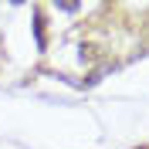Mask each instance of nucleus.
I'll return each instance as SVG.
<instances>
[{
    "label": "nucleus",
    "mask_w": 149,
    "mask_h": 149,
    "mask_svg": "<svg viewBox=\"0 0 149 149\" xmlns=\"http://www.w3.org/2000/svg\"><path fill=\"white\" fill-rule=\"evenodd\" d=\"M34 37H37V51L47 47V34H44V10L37 7L34 10Z\"/></svg>",
    "instance_id": "f257e3e1"
}]
</instances>
